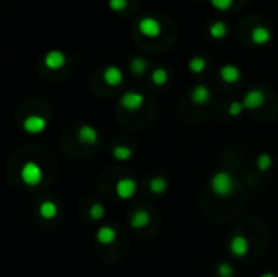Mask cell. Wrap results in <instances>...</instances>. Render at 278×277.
<instances>
[{
	"label": "cell",
	"mask_w": 278,
	"mask_h": 277,
	"mask_svg": "<svg viewBox=\"0 0 278 277\" xmlns=\"http://www.w3.org/2000/svg\"><path fill=\"white\" fill-rule=\"evenodd\" d=\"M270 165H272V158H270V155H267V153H262V155H259V158H257V166L260 168L262 171L268 170Z\"/></svg>",
	"instance_id": "26"
},
{
	"label": "cell",
	"mask_w": 278,
	"mask_h": 277,
	"mask_svg": "<svg viewBox=\"0 0 278 277\" xmlns=\"http://www.w3.org/2000/svg\"><path fill=\"white\" fill-rule=\"evenodd\" d=\"M205 67H207V60L204 57H200V56H195V57H192L189 60V71L192 74H200Z\"/></svg>",
	"instance_id": "20"
},
{
	"label": "cell",
	"mask_w": 278,
	"mask_h": 277,
	"mask_svg": "<svg viewBox=\"0 0 278 277\" xmlns=\"http://www.w3.org/2000/svg\"><path fill=\"white\" fill-rule=\"evenodd\" d=\"M65 54L62 51H49L44 57V65L51 68V71H57V68L65 65Z\"/></svg>",
	"instance_id": "7"
},
{
	"label": "cell",
	"mask_w": 278,
	"mask_h": 277,
	"mask_svg": "<svg viewBox=\"0 0 278 277\" xmlns=\"http://www.w3.org/2000/svg\"><path fill=\"white\" fill-rule=\"evenodd\" d=\"M138 31L146 38H158L161 34V23L153 17H143L138 20Z\"/></svg>",
	"instance_id": "3"
},
{
	"label": "cell",
	"mask_w": 278,
	"mask_h": 277,
	"mask_svg": "<svg viewBox=\"0 0 278 277\" xmlns=\"http://www.w3.org/2000/svg\"><path fill=\"white\" fill-rule=\"evenodd\" d=\"M109 9L112 12H122L127 9V0H109Z\"/></svg>",
	"instance_id": "28"
},
{
	"label": "cell",
	"mask_w": 278,
	"mask_h": 277,
	"mask_svg": "<svg viewBox=\"0 0 278 277\" xmlns=\"http://www.w3.org/2000/svg\"><path fill=\"white\" fill-rule=\"evenodd\" d=\"M115 192L121 199H130L137 192V183L132 178H122L115 184Z\"/></svg>",
	"instance_id": "6"
},
{
	"label": "cell",
	"mask_w": 278,
	"mask_h": 277,
	"mask_svg": "<svg viewBox=\"0 0 278 277\" xmlns=\"http://www.w3.org/2000/svg\"><path fill=\"white\" fill-rule=\"evenodd\" d=\"M228 34V26L225 21H215L210 26V36L213 40H221Z\"/></svg>",
	"instance_id": "19"
},
{
	"label": "cell",
	"mask_w": 278,
	"mask_h": 277,
	"mask_svg": "<svg viewBox=\"0 0 278 277\" xmlns=\"http://www.w3.org/2000/svg\"><path fill=\"white\" fill-rule=\"evenodd\" d=\"M103 79H104V82L107 83V85L117 87V85H121L122 80H124V74H122V71H121L119 67L109 65V67H106V68H104Z\"/></svg>",
	"instance_id": "9"
},
{
	"label": "cell",
	"mask_w": 278,
	"mask_h": 277,
	"mask_svg": "<svg viewBox=\"0 0 278 277\" xmlns=\"http://www.w3.org/2000/svg\"><path fill=\"white\" fill-rule=\"evenodd\" d=\"M112 155L115 160H121V161H126L132 157V150L129 147H124V145H117V147H114L112 150Z\"/></svg>",
	"instance_id": "22"
},
{
	"label": "cell",
	"mask_w": 278,
	"mask_h": 277,
	"mask_svg": "<svg viewBox=\"0 0 278 277\" xmlns=\"http://www.w3.org/2000/svg\"><path fill=\"white\" fill-rule=\"evenodd\" d=\"M260 277H275V274H272V272H265V274H262Z\"/></svg>",
	"instance_id": "30"
},
{
	"label": "cell",
	"mask_w": 278,
	"mask_h": 277,
	"mask_svg": "<svg viewBox=\"0 0 278 277\" xmlns=\"http://www.w3.org/2000/svg\"><path fill=\"white\" fill-rule=\"evenodd\" d=\"M210 188L218 197H228L234 189V180L228 171H218L212 176Z\"/></svg>",
	"instance_id": "1"
},
{
	"label": "cell",
	"mask_w": 278,
	"mask_h": 277,
	"mask_svg": "<svg viewBox=\"0 0 278 277\" xmlns=\"http://www.w3.org/2000/svg\"><path fill=\"white\" fill-rule=\"evenodd\" d=\"M220 77L226 83H234V82H237L239 79H241V71H239L236 65L228 64V65H223L220 68Z\"/></svg>",
	"instance_id": "12"
},
{
	"label": "cell",
	"mask_w": 278,
	"mask_h": 277,
	"mask_svg": "<svg viewBox=\"0 0 278 277\" xmlns=\"http://www.w3.org/2000/svg\"><path fill=\"white\" fill-rule=\"evenodd\" d=\"M39 214H41V217L46 219V220H51L54 219L56 215L59 214V209H57V205L54 204L52 201H44L41 205H39Z\"/></svg>",
	"instance_id": "16"
},
{
	"label": "cell",
	"mask_w": 278,
	"mask_h": 277,
	"mask_svg": "<svg viewBox=\"0 0 278 277\" xmlns=\"http://www.w3.org/2000/svg\"><path fill=\"white\" fill-rule=\"evenodd\" d=\"M46 127H48V121L43 116H37V114L28 116L25 122H23V129H25L28 134H41Z\"/></svg>",
	"instance_id": "5"
},
{
	"label": "cell",
	"mask_w": 278,
	"mask_h": 277,
	"mask_svg": "<svg viewBox=\"0 0 278 277\" xmlns=\"http://www.w3.org/2000/svg\"><path fill=\"white\" fill-rule=\"evenodd\" d=\"M270 38H272V34H270V31H268L265 26H256L251 31V40H252V43H256L259 46L268 43Z\"/></svg>",
	"instance_id": "14"
},
{
	"label": "cell",
	"mask_w": 278,
	"mask_h": 277,
	"mask_svg": "<svg viewBox=\"0 0 278 277\" xmlns=\"http://www.w3.org/2000/svg\"><path fill=\"white\" fill-rule=\"evenodd\" d=\"M229 250H231V253H233L234 256L241 258V256L246 255L247 250H249V241L246 240V236H243V235H236V236L231 238V241H229Z\"/></svg>",
	"instance_id": "10"
},
{
	"label": "cell",
	"mask_w": 278,
	"mask_h": 277,
	"mask_svg": "<svg viewBox=\"0 0 278 277\" xmlns=\"http://www.w3.org/2000/svg\"><path fill=\"white\" fill-rule=\"evenodd\" d=\"M234 0H210V4L215 7L216 10H221V12H225L228 10L231 5H233Z\"/></svg>",
	"instance_id": "27"
},
{
	"label": "cell",
	"mask_w": 278,
	"mask_h": 277,
	"mask_svg": "<svg viewBox=\"0 0 278 277\" xmlns=\"http://www.w3.org/2000/svg\"><path fill=\"white\" fill-rule=\"evenodd\" d=\"M216 271H218V275L220 277H233L234 275V269L231 264L228 263H221L218 264V267H216Z\"/></svg>",
	"instance_id": "24"
},
{
	"label": "cell",
	"mask_w": 278,
	"mask_h": 277,
	"mask_svg": "<svg viewBox=\"0 0 278 277\" xmlns=\"http://www.w3.org/2000/svg\"><path fill=\"white\" fill-rule=\"evenodd\" d=\"M21 180L25 184H28V186H36V184H39L43 180L41 166L34 163V161H28V163H25L21 168Z\"/></svg>",
	"instance_id": "2"
},
{
	"label": "cell",
	"mask_w": 278,
	"mask_h": 277,
	"mask_svg": "<svg viewBox=\"0 0 278 277\" xmlns=\"http://www.w3.org/2000/svg\"><path fill=\"white\" fill-rule=\"evenodd\" d=\"M130 72H132L134 75H143L146 67H148V60H146L145 57H134L132 60H130Z\"/></svg>",
	"instance_id": "18"
},
{
	"label": "cell",
	"mask_w": 278,
	"mask_h": 277,
	"mask_svg": "<svg viewBox=\"0 0 278 277\" xmlns=\"http://www.w3.org/2000/svg\"><path fill=\"white\" fill-rule=\"evenodd\" d=\"M265 103V95L262 93L260 90H251L249 93H247L244 96V108H247V110H257V108H260L262 105Z\"/></svg>",
	"instance_id": "8"
},
{
	"label": "cell",
	"mask_w": 278,
	"mask_h": 277,
	"mask_svg": "<svg viewBox=\"0 0 278 277\" xmlns=\"http://www.w3.org/2000/svg\"><path fill=\"white\" fill-rule=\"evenodd\" d=\"M104 214H106V209H104V207H103L101 204H93V205H91V209H90L91 219L99 220V219H103V217H104Z\"/></svg>",
	"instance_id": "25"
},
{
	"label": "cell",
	"mask_w": 278,
	"mask_h": 277,
	"mask_svg": "<svg viewBox=\"0 0 278 277\" xmlns=\"http://www.w3.org/2000/svg\"><path fill=\"white\" fill-rule=\"evenodd\" d=\"M168 188V184L163 178H153L150 181V189L154 192V194H161V192H165Z\"/></svg>",
	"instance_id": "23"
},
{
	"label": "cell",
	"mask_w": 278,
	"mask_h": 277,
	"mask_svg": "<svg viewBox=\"0 0 278 277\" xmlns=\"http://www.w3.org/2000/svg\"><path fill=\"white\" fill-rule=\"evenodd\" d=\"M130 224H132L134 228H143L150 224V214L146 211H137L132 219H130Z\"/></svg>",
	"instance_id": "15"
},
{
	"label": "cell",
	"mask_w": 278,
	"mask_h": 277,
	"mask_svg": "<svg viewBox=\"0 0 278 277\" xmlns=\"http://www.w3.org/2000/svg\"><path fill=\"white\" fill-rule=\"evenodd\" d=\"M243 110H244V105L243 103L234 101V103L229 105V114H231V116H239V114L243 113Z\"/></svg>",
	"instance_id": "29"
},
{
	"label": "cell",
	"mask_w": 278,
	"mask_h": 277,
	"mask_svg": "<svg viewBox=\"0 0 278 277\" xmlns=\"http://www.w3.org/2000/svg\"><path fill=\"white\" fill-rule=\"evenodd\" d=\"M78 138H80V142L87 144V145H95L98 142V130L93 126L85 124L78 129Z\"/></svg>",
	"instance_id": "11"
},
{
	"label": "cell",
	"mask_w": 278,
	"mask_h": 277,
	"mask_svg": "<svg viewBox=\"0 0 278 277\" xmlns=\"http://www.w3.org/2000/svg\"><path fill=\"white\" fill-rule=\"evenodd\" d=\"M151 82L154 83V85H165V83L168 82V72L163 67L154 68V71L151 72Z\"/></svg>",
	"instance_id": "21"
},
{
	"label": "cell",
	"mask_w": 278,
	"mask_h": 277,
	"mask_svg": "<svg viewBox=\"0 0 278 277\" xmlns=\"http://www.w3.org/2000/svg\"><path fill=\"white\" fill-rule=\"evenodd\" d=\"M96 240L103 245H111L115 240V232L111 227H101L96 233Z\"/></svg>",
	"instance_id": "17"
},
{
	"label": "cell",
	"mask_w": 278,
	"mask_h": 277,
	"mask_svg": "<svg viewBox=\"0 0 278 277\" xmlns=\"http://www.w3.org/2000/svg\"><path fill=\"white\" fill-rule=\"evenodd\" d=\"M143 105V95H140L138 91H127L121 96V106L124 110L129 111H137L140 110Z\"/></svg>",
	"instance_id": "4"
},
{
	"label": "cell",
	"mask_w": 278,
	"mask_h": 277,
	"mask_svg": "<svg viewBox=\"0 0 278 277\" xmlns=\"http://www.w3.org/2000/svg\"><path fill=\"white\" fill-rule=\"evenodd\" d=\"M190 98L195 105H205L208 99H210V90H208L205 85H197V87L192 88Z\"/></svg>",
	"instance_id": "13"
}]
</instances>
